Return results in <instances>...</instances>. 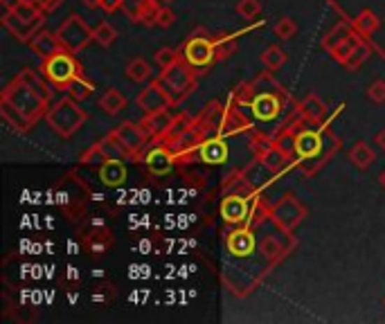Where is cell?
I'll use <instances>...</instances> for the list:
<instances>
[{
  "instance_id": "14",
  "label": "cell",
  "mask_w": 385,
  "mask_h": 324,
  "mask_svg": "<svg viewBox=\"0 0 385 324\" xmlns=\"http://www.w3.org/2000/svg\"><path fill=\"white\" fill-rule=\"evenodd\" d=\"M284 104H286V101H284L282 97H277V95L257 93L255 99H252V104H250V110H252V115H255L257 119H261V122H273V119L279 117Z\"/></svg>"
},
{
  "instance_id": "10",
  "label": "cell",
  "mask_w": 385,
  "mask_h": 324,
  "mask_svg": "<svg viewBox=\"0 0 385 324\" xmlns=\"http://www.w3.org/2000/svg\"><path fill=\"white\" fill-rule=\"evenodd\" d=\"M160 0H124L122 3V12L129 20L138 25L156 27V16L160 12Z\"/></svg>"
},
{
  "instance_id": "35",
  "label": "cell",
  "mask_w": 385,
  "mask_h": 324,
  "mask_svg": "<svg viewBox=\"0 0 385 324\" xmlns=\"http://www.w3.org/2000/svg\"><path fill=\"white\" fill-rule=\"evenodd\" d=\"M270 209H273V207H268L261 198H255V200H252V207H250L248 223H250L252 228H259L263 221L270 219Z\"/></svg>"
},
{
  "instance_id": "46",
  "label": "cell",
  "mask_w": 385,
  "mask_h": 324,
  "mask_svg": "<svg viewBox=\"0 0 385 324\" xmlns=\"http://www.w3.org/2000/svg\"><path fill=\"white\" fill-rule=\"evenodd\" d=\"M374 142H377V145L385 151V128H383V131H379V133L374 135Z\"/></svg>"
},
{
  "instance_id": "37",
  "label": "cell",
  "mask_w": 385,
  "mask_h": 324,
  "mask_svg": "<svg viewBox=\"0 0 385 324\" xmlns=\"http://www.w3.org/2000/svg\"><path fill=\"white\" fill-rule=\"evenodd\" d=\"M298 34V23L293 20L291 16H282L277 23H275V36L282 40H289Z\"/></svg>"
},
{
  "instance_id": "41",
  "label": "cell",
  "mask_w": 385,
  "mask_h": 324,
  "mask_svg": "<svg viewBox=\"0 0 385 324\" xmlns=\"http://www.w3.org/2000/svg\"><path fill=\"white\" fill-rule=\"evenodd\" d=\"M174 23H176V14L171 12V9H169L167 5H162L160 12H158V16H156V27L167 29V27H171Z\"/></svg>"
},
{
  "instance_id": "43",
  "label": "cell",
  "mask_w": 385,
  "mask_h": 324,
  "mask_svg": "<svg viewBox=\"0 0 385 324\" xmlns=\"http://www.w3.org/2000/svg\"><path fill=\"white\" fill-rule=\"evenodd\" d=\"M122 3H124V0H101V9L108 14H113V12H117V9H122Z\"/></svg>"
},
{
  "instance_id": "34",
  "label": "cell",
  "mask_w": 385,
  "mask_h": 324,
  "mask_svg": "<svg viewBox=\"0 0 385 324\" xmlns=\"http://www.w3.org/2000/svg\"><path fill=\"white\" fill-rule=\"evenodd\" d=\"M93 34H95V40L101 47H110L117 38V29L110 25L108 20H101L97 27H93Z\"/></svg>"
},
{
  "instance_id": "24",
  "label": "cell",
  "mask_w": 385,
  "mask_h": 324,
  "mask_svg": "<svg viewBox=\"0 0 385 324\" xmlns=\"http://www.w3.org/2000/svg\"><path fill=\"white\" fill-rule=\"evenodd\" d=\"M99 108L108 115H117L119 110L126 108V97L122 95L117 88H108L106 93L99 97Z\"/></svg>"
},
{
  "instance_id": "31",
  "label": "cell",
  "mask_w": 385,
  "mask_h": 324,
  "mask_svg": "<svg viewBox=\"0 0 385 324\" xmlns=\"http://www.w3.org/2000/svg\"><path fill=\"white\" fill-rule=\"evenodd\" d=\"M370 54H372L370 45H368V43H363V40H361V43H358V45L354 47L351 52H349V57L342 61V66L347 68V70H358V68L365 64V61L370 59Z\"/></svg>"
},
{
  "instance_id": "45",
  "label": "cell",
  "mask_w": 385,
  "mask_h": 324,
  "mask_svg": "<svg viewBox=\"0 0 385 324\" xmlns=\"http://www.w3.org/2000/svg\"><path fill=\"white\" fill-rule=\"evenodd\" d=\"M81 3H84L90 12H93V9H101V0H81Z\"/></svg>"
},
{
  "instance_id": "15",
  "label": "cell",
  "mask_w": 385,
  "mask_h": 324,
  "mask_svg": "<svg viewBox=\"0 0 385 324\" xmlns=\"http://www.w3.org/2000/svg\"><path fill=\"white\" fill-rule=\"evenodd\" d=\"M174 156L176 154L167 145H156L147 151L145 165L154 176H167L171 167H174Z\"/></svg>"
},
{
  "instance_id": "36",
  "label": "cell",
  "mask_w": 385,
  "mask_h": 324,
  "mask_svg": "<svg viewBox=\"0 0 385 324\" xmlns=\"http://www.w3.org/2000/svg\"><path fill=\"white\" fill-rule=\"evenodd\" d=\"M93 90H95V86L90 84L88 79L79 77V79H75V81H73V84H70V88L66 90V93H68L70 97H73V99L81 101V99H86V97L93 95Z\"/></svg>"
},
{
  "instance_id": "28",
  "label": "cell",
  "mask_w": 385,
  "mask_h": 324,
  "mask_svg": "<svg viewBox=\"0 0 385 324\" xmlns=\"http://www.w3.org/2000/svg\"><path fill=\"white\" fill-rule=\"evenodd\" d=\"M296 140H298V131L291 128L289 124L284 126V131H279V133L275 135V140H273V145H275L284 156L293 158V154H296Z\"/></svg>"
},
{
  "instance_id": "8",
  "label": "cell",
  "mask_w": 385,
  "mask_h": 324,
  "mask_svg": "<svg viewBox=\"0 0 385 324\" xmlns=\"http://www.w3.org/2000/svg\"><path fill=\"white\" fill-rule=\"evenodd\" d=\"M180 57L185 64H189L194 70H208L217 61L215 57V40L208 38L205 34L189 36L185 45L180 50Z\"/></svg>"
},
{
  "instance_id": "27",
  "label": "cell",
  "mask_w": 385,
  "mask_h": 324,
  "mask_svg": "<svg viewBox=\"0 0 385 324\" xmlns=\"http://www.w3.org/2000/svg\"><path fill=\"white\" fill-rule=\"evenodd\" d=\"M126 77L131 81H138V84H149V81L154 79V70H151V66L145 59H133L126 66Z\"/></svg>"
},
{
  "instance_id": "9",
  "label": "cell",
  "mask_w": 385,
  "mask_h": 324,
  "mask_svg": "<svg viewBox=\"0 0 385 324\" xmlns=\"http://www.w3.org/2000/svg\"><path fill=\"white\" fill-rule=\"evenodd\" d=\"M138 106L140 110H145V115L158 113V110H167L171 104H176L174 97L169 95V90L162 86L160 79H151L149 84L138 93Z\"/></svg>"
},
{
  "instance_id": "20",
  "label": "cell",
  "mask_w": 385,
  "mask_h": 324,
  "mask_svg": "<svg viewBox=\"0 0 385 324\" xmlns=\"http://www.w3.org/2000/svg\"><path fill=\"white\" fill-rule=\"evenodd\" d=\"M226 246L230 250V255L248 257V255H252V250H255L257 241H255V235H252L250 230H237V232H232V235H228Z\"/></svg>"
},
{
  "instance_id": "39",
  "label": "cell",
  "mask_w": 385,
  "mask_h": 324,
  "mask_svg": "<svg viewBox=\"0 0 385 324\" xmlns=\"http://www.w3.org/2000/svg\"><path fill=\"white\" fill-rule=\"evenodd\" d=\"M255 88H252V81L250 84H241L237 90H235V95H232V99L237 101L239 106H250L252 104V99H255Z\"/></svg>"
},
{
  "instance_id": "47",
  "label": "cell",
  "mask_w": 385,
  "mask_h": 324,
  "mask_svg": "<svg viewBox=\"0 0 385 324\" xmlns=\"http://www.w3.org/2000/svg\"><path fill=\"white\" fill-rule=\"evenodd\" d=\"M16 3H38V0H3V5H5V9H9V7H14Z\"/></svg>"
},
{
  "instance_id": "7",
  "label": "cell",
  "mask_w": 385,
  "mask_h": 324,
  "mask_svg": "<svg viewBox=\"0 0 385 324\" xmlns=\"http://www.w3.org/2000/svg\"><path fill=\"white\" fill-rule=\"evenodd\" d=\"M361 43L358 34L354 32V29L347 25V23H338L333 25L329 29V34L322 38V47L327 50V52L338 61V64H342L344 59L349 57V52L354 47H356Z\"/></svg>"
},
{
  "instance_id": "2",
  "label": "cell",
  "mask_w": 385,
  "mask_h": 324,
  "mask_svg": "<svg viewBox=\"0 0 385 324\" xmlns=\"http://www.w3.org/2000/svg\"><path fill=\"white\" fill-rule=\"evenodd\" d=\"M86 117H88L86 110L81 108L77 104V99H73L70 95L59 99L55 106H50L48 115H45L50 128L61 138H73L77 131L84 126Z\"/></svg>"
},
{
  "instance_id": "26",
  "label": "cell",
  "mask_w": 385,
  "mask_h": 324,
  "mask_svg": "<svg viewBox=\"0 0 385 324\" xmlns=\"http://www.w3.org/2000/svg\"><path fill=\"white\" fill-rule=\"evenodd\" d=\"M349 160L354 167L358 169H368L372 162H374V151L368 142H356L351 149H349Z\"/></svg>"
},
{
  "instance_id": "33",
  "label": "cell",
  "mask_w": 385,
  "mask_h": 324,
  "mask_svg": "<svg viewBox=\"0 0 385 324\" xmlns=\"http://www.w3.org/2000/svg\"><path fill=\"white\" fill-rule=\"evenodd\" d=\"M259 250H261V255L266 257L268 261H277V259H282L284 257V246L279 243V239L277 237H263L261 241H259Z\"/></svg>"
},
{
  "instance_id": "13",
  "label": "cell",
  "mask_w": 385,
  "mask_h": 324,
  "mask_svg": "<svg viewBox=\"0 0 385 324\" xmlns=\"http://www.w3.org/2000/svg\"><path fill=\"white\" fill-rule=\"evenodd\" d=\"M113 133L117 135V140L122 142V145L126 147L129 156L140 154V151L145 149L147 142H149V135L145 133V128H142L140 124H133V122H124V124H119Z\"/></svg>"
},
{
  "instance_id": "22",
  "label": "cell",
  "mask_w": 385,
  "mask_h": 324,
  "mask_svg": "<svg viewBox=\"0 0 385 324\" xmlns=\"http://www.w3.org/2000/svg\"><path fill=\"white\" fill-rule=\"evenodd\" d=\"M298 113L302 119L307 122H313V124H320V122L324 119V115H327V104L318 97V95H307L298 106Z\"/></svg>"
},
{
  "instance_id": "5",
  "label": "cell",
  "mask_w": 385,
  "mask_h": 324,
  "mask_svg": "<svg viewBox=\"0 0 385 324\" xmlns=\"http://www.w3.org/2000/svg\"><path fill=\"white\" fill-rule=\"evenodd\" d=\"M57 36L61 38V43H64L68 52L73 54L81 52L84 47H88L90 40H95L93 29H90V25L79 14H70L64 23L59 25Z\"/></svg>"
},
{
  "instance_id": "21",
  "label": "cell",
  "mask_w": 385,
  "mask_h": 324,
  "mask_svg": "<svg viewBox=\"0 0 385 324\" xmlns=\"http://www.w3.org/2000/svg\"><path fill=\"white\" fill-rule=\"evenodd\" d=\"M255 158L261 162L263 167H266V169L270 171L273 176L282 174V171L286 169V167H289V162H291V158H289V156H284L282 151H279L275 145H273V142H270V145H268L266 149H261Z\"/></svg>"
},
{
  "instance_id": "42",
  "label": "cell",
  "mask_w": 385,
  "mask_h": 324,
  "mask_svg": "<svg viewBox=\"0 0 385 324\" xmlns=\"http://www.w3.org/2000/svg\"><path fill=\"white\" fill-rule=\"evenodd\" d=\"M368 95L372 101H377V104H383L385 101V81H374V84L368 88Z\"/></svg>"
},
{
  "instance_id": "1",
  "label": "cell",
  "mask_w": 385,
  "mask_h": 324,
  "mask_svg": "<svg viewBox=\"0 0 385 324\" xmlns=\"http://www.w3.org/2000/svg\"><path fill=\"white\" fill-rule=\"evenodd\" d=\"M0 101L7 106H12L14 110H18V113L29 122V126H34L36 122L41 117H45L48 110H50V106H48L50 101L43 99L38 93H34V90L29 88L18 75L3 88Z\"/></svg>"
},
{
  "instance_id": "11",
  "label": "cell",
  "mask_w": 385,
  "mask_h": 324,
  "mask_svg": "<svg viewBox=\"0 0 385 324\" xmlns=\"http://www.w3.org/2000/svg\"><path fill=\"white\" fill-rule=\"evenodd\" d=\"M126 156H129L126 147L117 140L115 133H108L106 138H101L93 149L86 151V154L81 156V160L84 162H106V160H122Z\"/></svg>"
},
{
  "instance_id": "19",
  "label": "cell",
  "mask_w": 385,
  "mask_h": 324,
  "mask_svg": "<svg viewBox=\"0 0 385 324\" xmlns=\"http://www.w3.org/2000/svg\"><path fill=\"white\" fill-rule=\"evenodd\" d=\"M29 47L34 50L36 57L41 59H50L59 52H66L64 43H61V38L57 36V32H38L29 38Z\"/></svg>"
},
{
  "instance_id": "23",
  "label": "cell",
  "mask_w": 385,
  "mask_h": 324,
  "mask_svg": "<svg viewBox=\"0 0 385 324\" xmlns=\"http://www.w3.org/2000/svg\"><path fill=\"white\" fill-rule=\"evenodd\" d=\"M126 165L122 160H106V162H101V169H99V178L104 185L108 187H117L122 185V182L126 180Z\"/></svg>"
},
{
  "instance_id": "38",
  "label": "cell",
  "mask_w": 385,
  "mask_h": 324,
  "mask_svg": "<svg viewBox=\"0 0 385 324\" xmlns=\"http://www.w3.org/2000/svg\"><path fill=\"white\" fill-rule=\"evenodd\" d=\"M180 61V50H174V47H162L156 52V64L160 66V70H167L174 64Z\"/></svg>"
},
{
  "instance_id": "30",
  "label": "cell",
  "mask_w": 385,
  "mask_h": 324,
  "mask_svg": "<svg viewBox=\"0 0 385 324\" xmlns=\"http://www.w3.org/2000/svg\"><path fill=\"white\" fill-rule=\"evenodd\" d=\"M252 88H255V93H270V95L282 97L284 101H289L286 90H284L270 75H259L255 81H252Z\"/></svg>"
},
{
  "instance_id": "29",
  "label": "cell",
  "mask_w": 385,
  "mask_h": 324,
  "mask_svg": "<svg viewBox=\"0 0 385 324\" xmlns=\"http://www.w3.org/2000/svg\"><path fill=\"white\" fill-rule=\"evenodd\" d=\"M259 59H261V64H263V68L268 70V73H275V70H279L284 64H286V52H284V50L277 47V45H268L261 52Z\"/></svg>"
},
{
  "instance_id": "40",
  "label": "cell",
  "mask_w": 385,
  "mask_h": 324,
  "mask_svg": "<svg viewBox=\"0 0 385 324\" xmlns=\"http://www.w3.org/2000/svg\"><path fill=\"white\" fill-rule=\"evenodd\" d=\"M261 12V3L259 0H239L237 3V14L243 18H255Z\"/></svg>"
},
{
  "instance_id": "3",
  "label": "cell",
  "mask_w": 385,
  "mask_h": 324,
  "mask_svg": "<svg viewBox=\"0 0 385 324\" xmlns=\"http://www.w3.org/2000/svg\"><path fill=\"white\" fill-rule=\"evenodd\" d=\"M41 75L50 81L52 88L68 90L70 84L81 77V66L75 59V54L66 50V52H59L50 59H43V64H41Z\"/></svg>"
},
{
  "instance_id": "18",
  "label": "cell",
  "mask_w": 385,
  "mask_h": 324,
  "mask_svg": "<svg viewBox=\"0 0 385 324\" xmlns=\"http://www.w3.org/2000/svg\"><path fill=\"white\" fill-rule=\"evenodd\" d=\"M296 154H298L300 160L322 156V131H307V128L298 131Z\"/></svg>"
},
{
  "instance_id": "50",
  "label": "cell",
  "mask_w": 385,
  "mask_h": 324,
  "mask_svg": "<svg viewBox=\"0 0 385 324\" xmlns=\"http://www.w3.org/2000/svg\"><path fill=\"white\" fill-rule=\"evenodd\" d=\"M383 307H385V297H383Z\"/></svg>"
},
{
  "instance_id": "25",
  "label": "cell",
  "mask_w": 385,
  "mask_h": 324,
  "mask_svg": "<svg viewBox=\"0 0 385 324\" xmlns=\"http://www.w3.org/2000/svg\"><path fill=\"white\" fill-rule=\"evenodd\" d=\"M354 27H356L358 34L370 36V34L379 32L381 29V18L374 14L372 9H363V12L356 16V20H354Z\"/></svg>"
},
{
  "instance_id": "16",
  "label": "cell",
  "mask_w": 385,
  "mask_h": 324,
  "mask_svg": "<svg viewBox=\"0 0 385 324\" xmlns=\"http://www.w3.org/2000/svg\"><path fill=\"white\" fill-rule=\"evenodd\" d=\"M174 115L169 113V108L167 110H158V113H149L142 117L140 122V126L145 128V133L149 135V140H160V138H165L171 126H174Z\"/></svg>"
},
{
  "instance_id": "6",
  "label": "cell",
  "mask_w": 385,
  "mask_h": 324,
  "mask_svg": "<svg viewBox=\"0 0 385 324\" xmlns=\"http://www.w3.org/2000/svg\"><path fill=\"white\" fill-rule=\"evenodd\" d=\"M270 219H273V223H275V226H277L279 230H284V232H293L304 219H307V207L302 205L300 198L286 194V196H282V198L275 202V205H273V209H270Z\"/></svg>"
},
{
  "instance_id": "49",
  "label": "cell",
  "mask_w": 385,
  "mask_h": 324,
  "mask_svg": "<svg viewBox=\"0 0 385 324\" xmlns=\"http://www.w3.org/2000/svg\"><path fill=\"white\" fill-rule=\"evenodd\" d=\"M160 3H162V5H169V3H174V0H160Z\"/></svg>"
},
{
  "instance_id": "4",
  "label": "cell",
  "mask_w": 385,
  "mask_h": 324,
  "mask_svg": "<svg viewBox=\"0 0 385 324\" xmlns=\"http://www.w3.org/2000/svg\"><path fill=\"white\" fill-rule=\"evenodd\" d=\"M194 73L196 70L191 68L189 64H185V61H178V64H174L171 68L160 70L158 79L162 81V86L169 90V95L174 97V101H180L196 88V75Z\"/></svg>"
},
{
  "instance_id": "44",
  "label": "cell",
  "mask_w": 385,
  "mask_h": 324,
  "mask_svg": "<svg viewBox=\"0 0 385 324\" xmlns=\"http://www.w3.org/2000/svg\"><path fill=\"white\" fill-rule=\"evenodd\" d=\"M61 3H64V0H38L36 5H38L41 9H43L45 14H50V12H55V9H57Z\"/></svg>"
},
{
  "instance_id": "12",
  "label": "cell",
  "mask_w": 385,
  "mask_h": 324,
  "mask_svg": "<svg viewBox=\"0 0 385 324\" xmlns=\"http://www.w3.org/2000/svg\"><path fill=\"white\" fill-rule=\"evenodd\" d=\"M219 212H221V219L226 223H230V226H239V223L248 221V216H250V202L235 191V194H228L221 200Z\"/></svg>"
},
{
  "instance_id": "32",
  "label": "cell",
  "mask_w": 385,
  "mask_h": 324,
  "mask_svg": "<svg viewBox=\"0 0 385 324\" xmlns=\"http://www.w3.org/2000/svg\"><path fill=\"white\" fill-rule=\"evenodd\" d=\"M212 40H215V57H217V61H226V59H230L232 54L237 52V40H235V36L223 34V36L212 38Z\"/></svg>"
},
{
  "instance_id": "48",
  "label": "cell",
  "mask_w": 385,
  "mask_h": 324,
  "mask_svg": "<svg viewBox=\"0 0 385 324\" xmlns=\"http://www.w3.org/2000/svg\"><path fill=\"white\" fill-rule=\"evenodd\" d=\"M379 182H381V187L385 189V171H383V174L379 176Z\"/></svg>"
},
{
  "instance_id": "17",
  "label": "cell",
  "mask_w": 385,
  "mask_h": 324,
  "mask_svg": "<svg viewBox=\"0 0 385 324\" xmlns=\"http://www.w3.org/2000/svg\"><path fill=\"white\" fill-rule=\"evenodd\" d=\"M198 158L205 162V165H221L228 158V145L223 135H212L205 138L198 145Z\"/></svg>"
}]
</instances>
